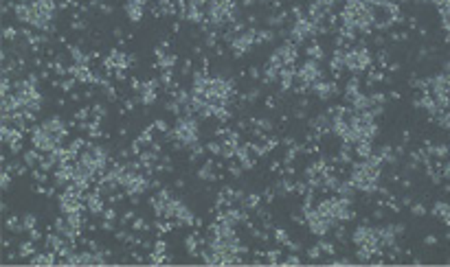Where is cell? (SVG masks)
Masks as SVG:
<instances>
[{"label":"cell","mask_w":450,"mask_h":267,"mask_svg":"<svg viewBox=\"0 0 450 267\" xmlns=\"http://www.w3.org/2000/svg\"><path fill=\"white\" fill-rule=\"evenodd\" d=\"M363 3H365V5H380L383 0H363Z\"/></svg>","instance_id":"cell-8"},{"label":"cell","mask_w":450,"mask_h":267,"mask_svg":"<svg viewBox=\"0 0 450 267\" xmlns=\"http://www.w3.org/2000/svg\"><path fill=\"white\" fill-rule=\"evenodd\" d=\"M132 3H138V5H146L148 0H132Z\"/></svg>","instance_id":"cell-9"},{"label":"cell","mask_w":450,"mask_h":267,"mask_svg":"<svg viewBox=\"0 0 450 267\" xmlns=\"http://www.w3.org/2000/svg\"><path fill=\"white\" fill-rule=\"evenodd\" d=\"M310 31H312V27H310V22H307V20H299V22L295 24V38H297L299 42L310 35Z\"/></svg>","instance_id":"cell-4"},{"label":"cell","mask_w":450,"mask_h":267,"mask_svg":"<svg viewBox=\"0 0 450 267\" xmlns=\"http://www.w3.org/2000/svg\"><path fill=\"white\" fill-rule=\"evenodd\" d=\"M141 13H143V5H138V3H128V16L132 18V20H138L141 18Z\"/></svg>","instance_id":"cell-7"},{"label":"cell","mask_w":450,"mask_h":267,"mask_svg":"<svg viewBox=\"0 0 450 267\" xmlns=\"http://www.w3.org/2000/svg\"><path fill=\"white\" fill-rule=\"evenodd\" d=\"M369 64V55L365 51H351L345 55V66L353 68V70H363Z\"/></svg>","instance_id":"cell-2"},{"label":"cell","mask_w":450,"mask_h":267,"mask_svg":"<svg viewBox=\"0 0 450 267\" xmlns=\"http://www.w3.org/2000/svg\"><path fill=\"white\" fill-rule=\"evenodd\" d=\"M62 206H64L66 212H75V210L79 208V202H77V195H75V193H66L64 200H62Z\"/></svg>","instance_id":"cell-5"},{"label":"cell","mask_w":450,"mask_h":267,"mask_svg":"<svg viewBox=\"0 0 450 267\" xmlns=\"http://www.w3.org/2000/svg\"><path fill=\"white\" fill-rule=\"evenodd\" d=\"M299 77L303 79V81H317L319 79V68H317V64L314 62H307L305 66H301V70H299Z\"/></svg>","instance_id":"cell-3"},{"label":"cell","mask_w":450,"mask_h":267,"mask_svg":"<svg viewBox=\"0 0 450 267\" xmlns=\"http://www.w3.org/2000/svg\"><path fill=\"white\" fill-rule=\"evenodd\" d=\"M176 136L185 144L196 142V125L192 123V120H182V123H178V127H176Z\"/></svg>","instance_id":"cell-1"},{"label":"cell","mask_w":450,"mask_h":267,"mask_svg":"<svg viewBox=\"0 0 450 267\" xmlns=\"http://www.w3.org/2000/svg\"><path fill=\"white\" fill-rule=\"evenodd\" d=\"M251 42H253V33L248 31V33H244V35H240L238 40H235V42H233V46L238 48V51L242 53V51H246V48L251 46Z\"/></svg>","instance_id":"cell-6"}]
</instances>
